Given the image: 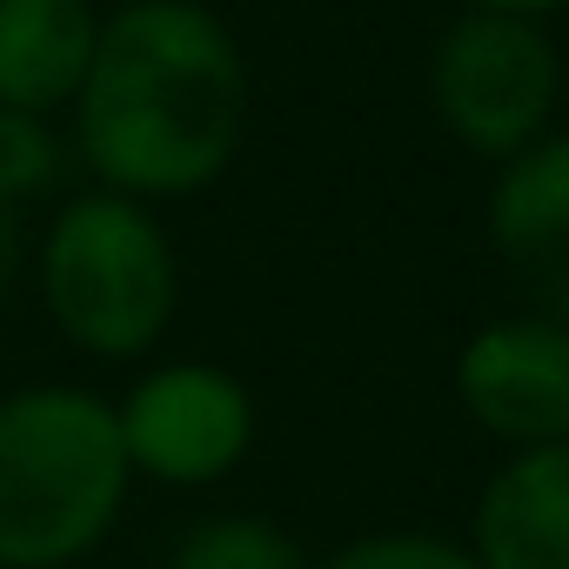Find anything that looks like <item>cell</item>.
I'll list each match as a JSON object with an SVG mask.
<instances>
[{
    "instance_id": "6da1fadb",
    "label": "cell",
    "mask_w": 569,
    "mask_h": 569,
    "mask_svg": "<svg viewBox=\"0 0 569 569\" xmlns=\"http://www.w3.org/2000/svg\"><path fill=\"white\" fill-rule=\"evenodd\" d=\"M68 114V148L94 188L148 208L201 194L228 174L248 128L241 41L201 0H128L101 14Z\"/></svg>"
},
{
    "instance_id": "7a4b0ae2",
    "label": "cell",
    "mask_w": 569,
    "mask_h": 569,
    "mask_svg": "<svg viewBox=\"0 0 569 569\" xmlns=\"http://www.w3.org/2000/svg\"><path fill=\"white\" fill-rule=\"evenodd\" d=\"M114 402L74 382L0 396V569H74L128 502Z\"/></svg>"
},
{
    "instance_id": "3957f363",
    "label": "cell",
    "mask_w": 569,
    "mask_h": 569,
    "mask_svg": "<svg viewBox=\"0 0 569 569\" xmlns=\"http://www.w3.org/2000/svg\"><path fill=\"white\" fill-rule=\"evenodd\" d=\"M34 289L48 322L81 356L134 362L174 322L181 268L148 201L81 188L54 208L48 234L34 241Z\"/></svg>"
},
{
    "instance_id": "277c9868",
    "label": "cell",
    "mask_w": 569,
    "mask_h": 569,
    "mask_svg": "<svg viewBox=\"0 0 569 569\" xmlns=\"http://www.w3.org/2000/svg\"><path fill=\"white\" fill-rule=\"evenodd\" d=\"M556 81H562L556 41L536 21H509V14H462L429 61L436 114L462 148L496 161H516L522 148L542 141Z\"/></svg>"
},
{
    "instance_id": "5b68a950",
    "label": "cell",
    "mask_w": 569,
    "mask_h": 569,
    "mask_svg": "<svg viewBox=\"0 0 569 569\" xmlns=\"http://www.w3.org/2000/svg\"><path fill=\"white\" fill-rule=\"evenodd\" d=\"M114 429L134 476L208 489L241 469L254 442V396L214 362H161L114 402Z\"/></svg>"
},
{
    "instance_id": "8992f818",
    "label": "cell",
    "mask_w": 569,
    "mask_h": 569,
    "mask_svg": "<svg viewBox=\"0 0 569 569\" xmlns=\"http://www.w3.org/2000/svg\"><path fill=\"white\" fill-rule=\"evenodd\" d=\"M456 396L476 429L516 449L569 442V329L542 316H509L469 336L456 362Z\"/></svg>"
},
{
    "instance_id": "52a82bcc",
    "label": "cell",
    "mask_w": 569,
    "mask_h": 569,
    "mask_svg": "<svg viewBox=\"0 0 569 569\" xmlns=\"http://www.w3.org/2000/svg\"><path fill=\"white\" fill-rule=\"evenodd\" d=\"M489 234L536 316L569 329V134H542L502 168L489 194Z\"/></svg>"
},
{
    "instance_id": "ba28073f",
    "label": "cell",
    "mask_w": 569,
    "mask_h": 569,
    "mask_svg": "<svg viewBox=\"0 0 569 569\" xmlns=\"http://www.w3.org/2000/svg\"><path fill=\"white\" fill-rule=\"evenodd\" d=\"M482 569H569V442L516 449L476 502Z\"/></svg>"
},
{
    "instance_id": "9c48e42d",
    "label": "cell",
    "mask_w": 569,
    "mask_h": 569,
    "mask_svg": "<svg viewBox=\"0 0 569 569\" xmlns=\"http://www.w3.org/2000/svg\"><path fill=\"white\" fill-rule=\"evenodd\" d=\"M94 0H0V108L61 114L94 61Z\"/></svg>"
},
{
    "instance_id": "30bf717a",
    "label": "cell",
    "mask_w": 569,
    "mask_h": 569,
    "mask_svg": "<svg viewBox=\"0 0 569 569\" xmlns=\"http://www.w3.org/2000/svg\"><path fill=\"white\" fill-rule=\"evenodd\" d=\"M168 569H309V556L289 529L261 516H208L174 542Z\"/></svg>"
},
{
    "instance_id": "8fae6325",
    "label": "cell",
    "mask_w": 569,
    "mask_h": 569,
    "mask_svg": "<svg viewBox=\"0 0 569 569\" xmlns=\"http://www.w3.org/2000/svg\"><path fill=\"white\" fill-rule=\"evenodd\" d=\"M68 161H74V148H68V134L48 114L0 108V201L28 208V201L54 194L61 174H68Z\"/></svg>"
},
{
    "instance_id": "7c38bea8",
    "label": "cell",
    "mask_w": 569,
    "mask_h": 569,
    "mask_svg": "<svg viewBox=\"0 0 569 569\" xmlns=\"http://www.w3.org/2000/svg\"><path fill=\"white\" fill-rule=\"evenodd\" d=\"M322 569H482V562L436 536H362V542L336 549Z\"/></svg>"
},
{
    "instance_id": "4fadbf2b",
    "label": "cell",
    "mask_w": 569,
    "mask_h": 569,
    "mask_svg": "<svg viewBox=\"0 0 569 569\" xmlns=\"http://www.w3.org/2000/svg\"><path fill=\"white\" fill-rule=\"evenodd\" d=\"M28 268V208L14 201H0V302L14 296V281Z\"/></svg>"
},
{
    "instance_id": "5bb4252c",
    "label": "cell",
    "mask_w": 569,
    "mask_h": 569,
    "mask_svg": "<svg viewBox=\"0 0 569 569\" xmlns=\"http://www.w3.org/2000/svg\"><path fill=\"white\" fill-rule=\"evenodd\" d=\"M556 8H569V0H469V14H509V21H542Z\"/></svg>"
}]
</instances>
